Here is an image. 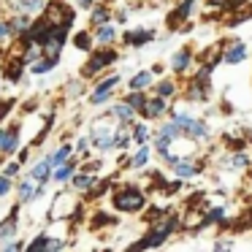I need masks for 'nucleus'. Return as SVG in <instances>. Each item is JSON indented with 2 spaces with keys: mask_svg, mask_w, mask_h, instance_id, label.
I'll use <instances>...</instances> for the list:
<instances>
[{
  "mask_svg": "<svg viewBox=\"0 0 252 252\" xmlns=\"http://www.w3.org/2000/svg\"><path fill=\"white\" fill-rule=\"evenodd\" d=\"M114 206L117 209H122V212H138V209L144 206V195L138 190H122V192H117L114 195Z\"/></svg>",
  "mask_w": 252,
  "mask_h": 252,
  "instance_id": "nucleus-1",
  "label": "nucleus"
},
{
  "mask_svg": "<svg viewBox=\"0 0 252 252\" xmlns=\"http://www.w3.org/2000/svg\"><path fill=\"white\" fill-rule=\"evenodd\" d=\"M63 44H65V28L52 30L49 38L41 44V46H44V57H57V55H60V49H63Z\"/></svg>",
  "mask_w": 252,
  "mask_h": 252,
  "instance_id": "nucleus-2",
  "label": "nucleus"
},
{
  "mask_svg": "<svg viewBox=\"0 0 252 252\" xmlns=\"http://www.w3.org/2000/svg\"><path fill=\"white\" fill-rule=\"evenodd\" d=\"M117 84H120V76H106L103 82H100L98 87H95V93H93V103H95V106H103L106 100H109L111 90H114Z\"/></svg>",
  "mask_w": 252,
  "mask_h": 252,
  "instance_id": "nucleus-3",
  "label": "nucleus"
},
{
  "mask_svg": "<svg viewBox=\"0 0 252 252\" xmlns=\"http://www.w3.org/2000/svg\"><path fill=\"white\" fill-rule=\"evenodd\" d=\"M114 60H117V52H100V55H95L93 60L87 63V68H84V73H95V71H100V68L111 65Z\"/></svg>",
  "mask_w": 252,
  "mask_h": 252,
  "instance_id": "nucleus-4",
  "label": "nucleus"
},
{
  "mask_svg": "<svg viewBox=\"0 0 252 252\" xmlns=\"http://www.w3.org/2000/svg\"><path fill=\"white\" fill-rule=\"evenodd\" d=\"M93 144L100 149V152H109V149L114 147V136H111L109 130H103V127H100V130H93Z\"/></svg>",
  "mask_w": 252,
  "mask_h": 252,
  "instance_id": "nucleus-5",
  "label": "nucleus"
},
{
  "mask_svg": "<svg viewBox=\"0 0 252 252\" xmlns=\"http://www.w3.org/2000/svg\"><path fill=\"white\" fill-rule=\"evenodd\" d=\"M17 144H19V136H17V130H0V152H6V155H11L14 149H17Z\"/></svg>",
  "mask_w": 252,
  "mask_h": 252,
  "instance_id": "nucleus-6",
  "label": "nucleus"
},
{
  "mask_svg": "<svg viewBox=\"0 0 252 252\" xmlns=\"http://www.w3.org/2000/svg\"><path fill=\"white\" fill-rule=\"evenodd\" d=\"M165 106H168V103H165V98H160V95H158V98L147 100V106H144V117L155 120V117H160L165 111Z\"/></svg>",
  "mask_w": 252,
  "mask_h": 252,
  "instance_id": "nucleus-7",
  "label": "nucleus"
},
{
  "mask_svg": "<svg viewBox=\"0 0 252 252\" xmlns=\"http://www.w3.org/2000/svg\"><path fill=\"white\" fill-rule=\"evenodd\" d=\"M244 57H247V46L244 44H236V46H230V49L222 55V60L228 63V65H236V63H241Z\"/></svg>",
  "mask_w": 252,
  "mask_h": 252,
  "instance_id": "nucleus-8",
  "label": "nucleus"
},
{
  "mask_svg": "<svg viewBox=\"0 0 252 252\" xmlns=\"http://www.w3.org/2000/svg\"><path fill=\"white\" fill-rule=\"evenodd\" d=\"M174 171H176V176H179V179H190V176L198 174V168L190 163V160H176V163H174Z\"/></svg>",
  "mask_w": 252,
  "mask_h": 252,
  "instance_id": "nucleus-9",
  "label": "nucleus"
},
{
  "mask_svg": "<svg viewBox=\"0 0 252 252\" xmlns=\"http://www.w3.org/2000/svg\"><path fill=\"white\" fill-rule=\"evenodd\" d=\"M152 84V73L149 71H141V73H136V76L130 79V90L133 93H141L144 87H149Z\"/></svg>",
  "mask_w": 252,
  "mask_h": 252,
  "instance_id": "nucleus-10",
  "label": "nucleus"
},
{
  "mask_svg": "<svg viewBox=\"0 0 252 252\" xmlns=\"http://www.w3.org/2000/svg\"><path fill=\"white\" fill-rule=\"evenodd\" d=\"M49 171H52V163H49V160H41V163H35V165H33V171H30V179H35V182H46Z\"/></svg>",
  "mask_w": 252,
  "mask_h": 252,
  "instance_id": "nucleus-11",
  "label": "nucleus"
},
{
  "mask_svg": "<svg viewBox=\"0 0 252 252\" xmlns=\"http://www.w3.org/2000/svg\"><path fill=\"white\" fill-rule=\"evenodd\" d=\"M35 179H25L22 185H19V198L22 201H33V198H38V187L33 185Z\"/></svg>",
  "mask_w": 252,
  "mask_h": 252,
  "instance_id": "nucleus-12",
  "label": "nucleus"
},
{
  "mask_svg": "<svg viewBox=\"0 0 252 252\" xmlns=\"http://www.w3.org/2000/svg\"><path fill=\"white\" fill-rule=\"evenodd\" d=\"M133 114H136V109H133L130 103H117L114 106V117H117V120H122V122H130Z\"/></svg>",
  "mask_w": 252,
  "mask_h": 252,
  "instance_id": "nucleus-13",
  "label": "nucleus"
},
{
  "mask_svg": "<svg viewBox=\"0 0 252 252\" xmlns=\"http://www.w3.org/2000/svg\"><path fill=\"white\" fill-rule=\"evenodd\" d=\"M14 233H17V217H8L6 222H0V241L11 239Z\"/></svg>",
  "mask_w": 252,
  "mask_h": 252,
  "instance_id": "nucleus-14",
  "label": "nucleus"
},
{
  "mask_svg": "<svg viewBox=\"0 0 252 252\" xmlns=\"http://www.w3.org/2000/svg\"><path fill=\"white\" fill-rule=\"evenodd\" d=\"M171 65H174V71H176V73L185 71V68L190 65V52H187V49L176 52V55H174V63H171Z\"/></svg>",
  "mask_w": 252,
  "mask_h": 252,
  "instance_id": "nucleus-15",
  "label": "nucleus"
},
{
  "mask_svg": "<svg viewBox=\"0 0 252 252\" xmlns=\"http://www.w3.org/2000/svg\"><path fill=\"white\" fill-rule=\"evenodd\" d=\"M114 144H117V147H130V127H127L125 122H122V125H120V130H117Z\"/></svg>",
  "mask_w": 252,
  "mask_h": 252,
  "instance_id": "nucleus-16",
  "label": "nucleus"
},
{
  "mask_svg": "<svg viewBox=\"0 0 252 252\" xmlns=\"http://www.w3.org/2000/svg\"><path fill=\"white\" fill-rule=\"evenodd\" d=\"M41 8H44V0H22V3H19V11L22 14H35V11H41Z\"/></svg>",
  "mask_w": 252,
  "mask_h": 252,
  "instance_id": "nucleus-17",
  "label": "nucleus"
},
{
  "mask_svg": "<svg viewBox=\"0 0 252 252\" xmlns=\"http://www.w3.org/2000/svg\"><path fill=\"white\" fill-rule=\"evenodd\" d=\"M114 28H109V25H103V28H98V33H95V41L98 44H111L114 41Z\"/></svg>",
  "mask_w": 252,
  "mask_h": 252,
  "instance_id": "nucleus-18",
  "label": "nucleus"
},
{
  "mask_svg": "<svg viewBox=\"0 0 252 252\" xmlns=\"http://www.w3.org/2000/svg\"><path fill=\"white\" fill-rule=\"evenodd\" d=\"M185 133H187L190 138H203V136H206V125H203L201 120H192V122H190V127H187Z\"/></svg>",
  "mask_w": 252,
  "mask_h": 252,
  "instance_id": "nucleus-19",
  "label": "nucleus"
},
{
  "mask_svg": "<svg viewBox=\"0 0 252 252\" xmlns=\"http://www.w3.org/2000/svg\"><path fill=\"white\" fill-rule=\"evenodd\" d=\"M68 155H71V147H60V149H57V152L49 158L52 168H55V165H63V163H65V158H68Z\"/></svg>",
  "mask_w": 252,
  "mask_h": 252,
  "instance_id": "nucleus-20",
  "label": "nucleus"
},
{
  "mask_svg": "<svg viewBox=\"0 0 252 252\" xmlns=\"http://www.w3.org/2000/svg\"><path fill=\"white\" fill-rule=\"evenodd\" d=\"M125 103H130L133 109H141V111H144V106H147V98H144L141 93H130V95L125 98Z\"/></svg>",
  "mask_w": 252,
  "mask_h": 252,
  "instance_id": "nucleus-21",
  "label": "nucleus"
},
{
  "mask_svg": "<svg viewBox=\"0 0 252 252\" xmlns=\"http://www.w3.org/2000/svg\"><path fill=\"white\" fill-rule=\"evenodd\" d=\"M127 41H130V44H147V41H152V33H149V30H138V33L127 35Z\"/></svg>",
  "mask_w": 252,
  "mask_h": 252,
  "instance_id": "nucleus-22",
  "label": "nucleus"
},
{
  "mask_svg": "<svg viewBox=\"0 0 252 252\" xmlns=\"http://www.w3.org/2000/svg\"><path fill=\"white\" fill-rule=\"evenodd\" d=\"M109 17H111V14L106 11V8H95V11H93V25H100V28H103V25L109 22Z\"/></svg>",
  "mask_w": 252,
  "mask_h": 252,
  "instance_id": "nucleus-23",
  "label": "nucleus"
},
{
  "mask_svg": "<svg viewBox=\"0 0 252 252\" xmlns=\"http://www.w3.org/2000/svg\"><path fill=\"white\" fill-rule=\"evenodd\" d=\"M57 65V57H46L44 63H35L33 65V73H44V71H49V68H55Z\"/></svg>",
  "mask_w": 252,
  "mask_h": 252,
  "instance_id": "nucleus-24",
  "label": "nucleus"
},
{
  "mask_svg": "<svg viewBox=\"0 0 252 252\" xmlns=\"http://www.w3.org/2000/svg\"><path fill=\"white\" fill-rule=\"evenodd\" d=\"M168 147H171V138L168 136H160V133H158V144H155L158 155H163V158H165V155H168Z\"/></svg>",
  "mask_w": 252,
  "mask_h": 252,
  "instance_id": "nucleus-25",
  "label": "nucleus"
},
{
  "mask_svg": "<svg viewBox=\"0 0 252 252\" xmlns=\"http://www.w3.org/2000/svg\"><path fill=\"white\" fill-rule=\"evenodd\" d=\"M90 185H93V176H90V174H82V176H73V187H76V190H87Z\"/></svg>",
  "mask_w": 252,
  "mask_h": 252,
  "instance_id": "nucleus-26",
  "label": "nucleus"
},
{
  "mask_svg": "<svg viewBox=\"0 0 252 252\" xmlns=\"http://www.w3.org/2000/svg\"><path fill=\"white\" fill-rule=\"evenodd\" d=\"M176 133H182V127L176 125V122H165V125L160 127V136H168V138H174Z\"/></svg>",
  "mask_w": 252,
  "mask_h": 252,
  "instance_id": "nucleus-27",
  "label": "nucleus"
},
{
  "mask_svg": "<svg viewBox=\"0 0 252 252\" xmlns=\"http://www.w3.org/2000/svg\"><path fill=\"white\" fill-rule=\"evenodd\" d=\"M71 174H73V163H63V168H57L55 179H57V182H65Z\"/></svg>",
  "mask_w": 252,
  "mask_h": 252,
  "instance_id": "nucleus-28",
  "label": "nucleus"
},
{
  "mask_svg": "<svg viewBox=\"0 0 252 252\" xmlns=\"http://www.w3.org/2000/svg\"><path fill=\"white\" fill-rule=\"evenodd\" d=\"M147 158H149L147 147H141V149L136 152V158H133V168H141V165H147Z\"/></svg>",
  "mask_w": 252,
  "mask_h": 252,
  "instance_id": "nucleus-29",
  "label": "nucleus"
},
{
  "mask_svg": "<svg viewBox=\"0 0 252 252\" xmlns=\"http://www.w3.org/2000/svg\"><path fill=\"white\" fill-rule=\"evenodd\" d=\"M144 138H147V127H144V125H136V127H133V141H136V144H144Z\"/></svg>",
  "mask_w": 252,
  "mask_h": 252,
  "instance_id": "nucleus-30",
  "label": "nucleus"
},
{
  "mask_svg": "<svg viewBox=\"0 0 252 252\" xmlns=\"http://www.w3.org/2000/svg\"><path fill=\"white\" fill-rule=\"evenodd\" d=\"M174 122L182 127V130H187V127H190V122H192V117H187V114H176V117H174Z\"/></svg>",
  "mask_w": 252,
  "mask_h": 252,
  "instance_id": "nucleus-31",
  "label": "nucleus"
},
{
  "mask_svg": "<svg viewBox=\"0 0 252 252\" xmlns=\"http://www.w3.org/2000/svg\"><path fill=\"white\" fill-rule=\"evenodd\" d=\"M8 190H11V176H6V174H3V176H0V198L6 195Z\"/></svg>",
  "mask_w": 252,
  "mask_h": 252,
  "instance_id": "nucleus-32",
  "label": "nucleus"
},
{
  "mask_svg": "<svg viewBox=\"0 0 252 252\" xmlns=\"http://www.w3.org/2000/svg\"><path fill=\"white\" fill-rule=\"evenodd\" d=\"M230 165H233V168H244V165H250V158H247V155H236V158L230 160Z\"/></svg>",
  "mask_w": 252,
  "mask_h": 252,
  "instance_id": "nucleus-33",
  "label": "nucleus"
},
{
  "mask_svg": "<svg viewBox=\"0 0 252 252\" xmlns=\"http://www.w3.org/2000/svg\"><path fill=\"white\" fill-rule=\"evenodd\" d=\"M171 93H174V84H171V82H163V84L158 87V95H160V98H168Z\"/></svg>",
  "mask_w": 252,
  "mask_h": 252,
  "instance_id": "nucleus-34",
  "label": "nucleus"
},
{
  "mask_svg": "<svg viewBox=\"0 0 252 252\" xmlns=\"http://www.w3.org/2000/svg\"><path fill=\"white\" fill-rule=\"evenodd\" d=\"M14 33V28H11V22H0V41H6L8 35Z\"/></svg>",
  "mask_w": 252,
  "mask_h": 252,
  "instance_id": "nucleus-35",
  "label": "nucleus"
},
{
  "mask_svg": "<svg viewBox=\"0 0 252 252\" xmlns=\"http://www.w3.org/2000/svg\"><path fill=\"white\" fill-rule=\"evenodd\" d=\"M63 250V241H49L46 239V252H60Z\"/></svg>",
  "mask_w": 252,
  "mask_h": 252,
  "instance_id": "nucleus-36",
  "label": "nucleus"
},
{
  "mask_svg": "<svg viewBox=\"0 0 252 252\" xmlns=\"http://www.w3.org/2000/svg\"><path fill=\"white\" fill-rule=\"evenodd\" d=\"M76 46H79V49H90V38H87V35H79Z\"/></svg>",
  "mask_w": 252,
  "mask_h": 252,
  "instance_id": "nucleus-37",
  "label": "nucleus"
},
{
  "mask_svg": "<svg viewBox=\"0 0 252 252\" xmlns=\"http://www.w3.org/2000/svg\"><path fill=\"white\" fill-rule=\"evenodd\" d=\"M19 250H22V244H19V241H14V244H6L0 252H19Z\"/></svg>",
  "mask_w": 252,
  "mask_h": 252,
  "instance_id": "nucleus-38",
  "label": "nucleus"
},
{
  "mask_svg": "<svg viewBox=\"0 0 252 252\" xmlns=\"http://www.w3.org/2000/svg\"><path fill=\"white\" fill-rule=\"evenodd\" d=\"M17 171H19V165H17V163H8V168H6V176H14Z\"/></svg>",
  "mask_w": 252,
  "mask_h": 252,
  "instance_id": "nucleus-39",
  "label": "nucleus"
},
{
  "mask_svg": "<svg viewBox=\"0 0 252 252\" xmlns=\"http://www.w3.org/2000/svg\"><path fill=\"white\" fill-rule=\"evenodd\" d=\"M87 147H90V141H87V138H82V141H79V147H76V152H87Z\"/></svg>",
  "mask_w": 252,
  "mask_h": 252,
  "instance_id": "nucleus-40",
  "label": "nucleus"
},
{
  "mask_svg": "<svg viewBox=\"0 0 252 252\" xmlns=\"http://www.w3.org/2000/svg\"><path fill=\"white\" fill-rule=\"evenodd\" d=\"M220 217H222V209H214V212L209 214V220H220Z\"/></svg>",
  "mask_w": 252,
  "mask_h": 252,
  "instance_id": "nucleus-41",
  "label": "nucleus"
},
{
  "mask_svg": "<svg viewBox=\"0 0 252 252\" xmlns=\"http://www.w3.org/2000/svg\"><path fill=\"white\" fill-rule=\"evenodd\" d=\"M212 3H214V6H220V3H228V0H212Z\"/></svg>",
  "mask_w": 252,
  "mask_h": 252,
  "instance_id": "nucleus-42",
  "label": "nucleus"
}]
</instances>
